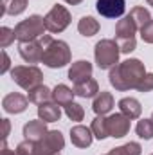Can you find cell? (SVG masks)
<instances>
[{
  "label": "cell",
  "mask_w": 153,
  "mask_h": 155,
  "mask_svg": "<svg viewBox=\"0 0 153 155\" xmlns=\"http://www.w3.org/2000/svg\"><path fill=\"white\" fill-rule=\"evenodd\" d=\"M144 76H146V69L139 60H126L110 71V83L117 90L137 88V85Z\"/></svg>",
  "instance_id": "1"
},
{
  "label": "cell",
  "mask_w": 153,
  "mask_h": 155,
  "mask_svg": "<svg viewBox=\"0 0 153 155\" xmlns=\"http://www.w3.org/2000/svg\"><path fill=\"white\" fill-rule=\"evenodd\" d=\"M40 41L43 43V56H41V61L47 65V67H52V69H60V67H65L69 61H70V51H69V45L61 40H52L49 35L41 36Z\"/></svg>",
  "instance_id": "2"
},
{
  "label": "cell",
  "mask_w": 153,
  "mask_h": 155,
  "mask_svg": "<svg viewBox=\"0 0 153 155\" xmlns=\"http://www.w3.org/2000/svg\"><path fill=\"white\" fill-rule=\"evenodd\" d=\"M45 29V20L38 15H33L15 27V36L20 41H33L36 38H41Z\"/></svg>",
  "instance_id": "3"
},
{
  "label": "cell",
  "mask_w": 153,
  "mask_h": 155,
  "mask_svg": "<svg viewBox=\"0 0 153 155\" xmlns=\"http://www.w3.org/2000/svg\"><path fill=\"white\" fill-rule=\"evenodd\" d=\"M11 76H13V81L18 83L22 88L25 90H33L34 87L41 85V79H43V74L38 67L34 65H20V67H15L11 71Z\"/></svg>",
  "instance_id": "4"
},
{
  "label": "cell",
  "mask_w": 153,
  "mask_h": 155,
  "mask_svg": "<svg viewBox=\"0 0 153 155\" xmlns=\"http://www.w3.org/2000/svg\"><path fill=\"white\" fill-rule=\"evenodd\" d=\"M119 45L114 40H101L96 45V61L99 65V69H110L115 67L117 60H119Z\"/></svg>",
  "instance_id": "5"
},
{
  "label": "cell",
  "mask_w": 153,
  "mask_h": 155,
  "mask_svg": "<svg viewBox=\"0 0 153 155\" xmlns=\"http://www.w3.org/2000/svg\"><path fill=\"white\" fill-rule=\"evenodd\" d=\"M45 20V27H47V31H50V33H61L67 25H69V22H70V13L63 7V5H54L49 13H47V16L43 18Z\"/></svg>",
  "instance_id": "6"
},
{
  "label": "cell",
  "mask_w": 153,
  "mask_h": 155,
  "mask_svg": "<svg viewBox=\"0 0 153 155\" xmlns=\"http://www.w3.org/2000/svg\"><path fill=\"white\" fill-rule=\"evenodd\" d=\"M63 135L58 130L47 132V135L36 143V155H54L60 153V150H63Z\"/></svg>",
  "instance_id": "7"
},
{
  "label": "cell",
  "mask_w": 153,
  "mask_h": 155,
  "mask_svg": "<svg viewBox=\"0 0 153 155\" xmlns=\"http://www.w3.org/2000/svg\"><path fill=\"white\" fill-rule=\"evenodd\" d=\"M18 52L20 56L29 61V63H36L41 61V56H43V43L40 40H33V41H20L18 45Z\"/></svg>",
  "instance_id": "8"
},
{
  "label": "cell",
  "mask_w": 153,
  "mask_h": 155,
  "mask_svg": "<svg viewBox=\"0 0 153 155\" xmlns=\"http://www.w3.org/2000/svg\"><path fill=\"white\" fill-rule=\"evenodd\" d=\"M108 124V135L112 137H124L130 132V117L124 114H114L106 119Z\"/></svg>",
  "instance_id": "9"
},
{
  "label": "cell",
  "mask_w": 153,
  "mask_h": 155,
  "mask_svg": "<svg viewBox=\"0 0 153 155\" xmlns=\"http://www.w3.org/2000/svg\"><path fill=\"white\" fill-rule=\"evenodd\" d=\"M97 13L106 18H119L124 15V0H97Z\"/></svg>",
  "instance_id": "10"
},
{
  "label": "cell",
  "mask_w": 153,
  "mask_h": 155,
  "mask_svg": "<svg viewBox=\"0 0 153 155\" xmlns=\"http://www.w3.org/2000/svg\"><path fill=\"white\" fill-rule=\"evenodd\" d=\"M27 101H29V97H25L22 94H7L2 101V107L9 114H20L27 108Z\"/></svg>",
  "instance_id": "11"
},
{
  "label": "cell",
  "mask_w": 153,
  "mask_h": 155,
  "mask_svg": "<svg viewBox=\"0 0 153 155\" xmlns=\"http://www.w3.org/2000/svg\"><path fill=\"white\" fill-rule=\"evenodd\" d=\"M47 126H45V121L36 119V121H29L25 126H24V135L27 141H33V143H38L41 141L45 135H47Z\"/></svg>",
  "instance_id": "12"
},
{
  "label": "cell",
  "mask_w": 153,
  "mask_h": 155,
  "mask_svg": "<svg viewBox=\"0 0 153 155\" xmlns=\"http://www.w3.org/2000/svg\"><path fill=\"white\" fill-rule=\"evenodd\" d=\"M70 141H72V144H76L77 148L90 146V143H92V130L86 128V126L77 124V126H74L70 130Z\"/></svg>",
  "instance_id": "13"
},
{
  "label": "cell",
  "mask_w": 153,
  "mask_h": 155,
  "mask_svg": "<svg viewBox=\"0 0 153 155\" xmlns=\"http://www.w3.org/2000/svg\"><path fill=\"white\" fill-rule=\"evenodd\" d=\"M92 74V65L88 63V61H76V63H72V67H70V71H69V78L74 81V83H79V81H85V79H88Z\"/></svg>",
  "instance_id": "14"
},
{
  "label": "cell",
  "mask_w": 153,
  "mask_h": 155,
  "mask_svg": "<svg viewBox=\"0 0 153 155\" xmlns=\"http://www.w3.org/2000/svg\"><path fill=\"white\" fill-rule=\"evenodd\" d=\"M38 116H40V119L45 121V123H54V121H58L60 116H61L60 105H58V103H50V101L40 105L38 107Z\"/></svg>",
  "instance_id": "15"
},
{
  "label": "cell",
  "mask_w": 153,
  "mask_h": 155,
  "mask_svg": "<svg viewBox=\"0 0 153 155\" xmlns=\"http://www.w3.org/2000/svg\"><path fill=\"white\" fill-rule=\"evenodd\" d=\"M92 108H94V112H96L97 116L108 114V112L114 108V97H112V94H110V92H101V94L94 99Z\"/></svg>",
  "instance_id": "16"
},
{
  "label": "cell",
  "mask_w": 153,
  "mask_h": 155,
  "mask_svg": "<svg viewBox=\"0 0 153 155\" xmlns=\"http://www.w3.org/2000/svg\"><path fill=\"white\" fill-rule=\"evenodd\" d=\"M119 108H121V114H124L130 119H137L141 116L142 108H141V103L135 99V97H124L119 101Z\"/></svg>",
  "instance_id": "17"
},
{
  "label": "cell",
  "mask_w": 153,
  "mask_h": 155,
  "mask_svg": "<svg viewBox=\"0 0 153 155\" xmlns=\"http://www.w3.org/2000/svg\"><path fill=\"white\" fill-rule=\"evenodd\" d=\"M99 92V87L96 83V79L88 78L85 81H79V83H74V94L76 96H81V97H94L96 94Z\"/></svg>",
  "instance_id": "18"
},
{
  "label": "cell",
  "mask_w": 153,
  "mask_h": 155,
  "mask_svg": "<svg viewBox=\"0 0 153 155\" xmlns=\"http://www.w3.org/2000/svg\"><path fill=\"white\" fill-rule=\"evenodd\" d=\"M139 27L133 24V20L130 18V16H126V18H122V20H119V24H117V27H115V38L121 40V38H135V31H137Z\"/></svg>",
  "instance_id": "19"
},
{
  "label": "cell",
  "mask_w": 153,
  "mask_h": 155,
  "mask_svg": "<svg viewBox=\"0 0 153 155\" xmlns=\"http://www.w3.org/2000/svg\"><path fill=\"white\" fill-rule=\"evenodd\" d=\"M52 99V92L45 87V85H38L34 87L33 90H29V101L31 103H36V105H43L47 101Z\"/></svg>",
  "instance_id": "20"
},
{
  "label": "cell",
  "mask_w": 153,
  "mask_h": 155,
  "mask_svg": "<svg viewBox=\"0 0 153 155\" xmlns=\"http://www.w3.org/2000/svg\"><path fill=\"white\" fill-rule=\"evenodd\" d=\"M76 94H74V90H70L67 85H58L54 90H52V99H54V103H58V105H69V103H72V97H74Z\"/></svg>",
  "instance_id": "21"
},
{
  "label": "cell",
  "mask_w": 153,
  "mask_h": 155,
  "mask_svg": "<svg viewBox=\"0 0 153 155\" xmlns=\"http://www.w3.org/2000/svg\"><path fill=\"white\" fill-rule=\"evenodd\" d=\"M132 20H133V24L141 29V27H144L150 20H151V16H150V11L146 9V7H142V5H139V7H133L132 11H130V15H128Z\"/></svg>",
  "instance_id": "22"
},
{
  "label": "cell",
  "mask_w": 153,
  "mask_h": 155,
  "mask_svg": "<svg viewBox=\"0 0 153 155\" xmlns=\"http://www.w3.org/2000/svg\"><path fill=\"white\" fill-rule=\"evenodd\" d=\"M77 31H79L83 36H94V35L99 31V24H97V20H94L92 16H85V18L79 20Z\"/></svg>",
  "instance_id": "23"
},
{
  "label": "cell",
  "mask_w": 153,
  "mask_h": 155,
  "mask_svg": "<svg viewBox=\"0 0 153 155\" xmlns=\"http://www.w3.org/2000/svg\"><path fill=\"white\" fill-rule=\"evenodd\" d=\"M92 134L97 137V139H105V137H108V124H106V119L103 116H97L94 119V123H92Z\"/></svg>",
  "instance_id": "24"
},
{
  "label": "cell",
  "mask_w": 153,
  "mask_h": 155,
  "mask_svg": "<svg viewBox=\"0 0 153 155\" xmlns=\"http://www.w3.org/2000/svg\"><path fill=\"white\" fill-rule=\"evenodd\" d=\"M105 155H141V144L139 143H128V144L119 146V148H115V150Z\"/></svg>",
  "instance_id": "25"
},
{
  "label": "cell",
  "mask_w": 153,
  "mask_h": 155,
  "mask_svg": "<svg viewBox=\"0 0 153 155\" xmlns=\"http://www.w3.org/2000/svg\"><path fill=\"white\" fill-rule=\"evenodd\" d=\"M27 5V0H5L4 2V11L7 15H20Z\"/></svg>",
  "instance_id": "26"
},
{
  "label": "cell",
  "mask_w": 153,
  "mask_h": 155,
  "mask_svg": "<svg viewBox=\"0 0 153 155\" xmlns=\"http://www.w3.org/2000/svg\"><path fill=\"white\" fill-rule=\"evenodd\" d=\"M137 135L142 139H151L153 137V121L151 119H142L137 123Z\"/></svg>",
  "instance_id": "27"
},
{
  "label": "cell",
  "mask_w": 153,
  "mask_h": 155,
  "mask_svg": "<svg viewBox=\"0 0 153 155\" xmlns=\"http://www.w3.org/2000/svg\"><path fill=\"white\" fill-rule=\"evenodd\" d=\"M65 114L69 116V119H72V121H81L83 116H85L81 105H77V103H69V105H65Z\"/></svg>",
  "instance_id": "28"
},
{
  "label": "cell",
  "mask_w": 153,
  "mask_h": 155,
  "mask_svg": "<svg viewBox=\"0 0 153 155\" xmlns=\"http://www.w3.org/2000/svg\"><path fill=\"white\" fill-rule=\"evenodd\" d=\"M117 45H119L121 52H132L135 49V38H121L117 40Z\"/></svg>",
  "instance_id": "29"
},
{
  "label": "cell",
  "mask_w": 153,
  "mask_h": 155,
  "mask_svg": "<svg viewBox=\"0 0 153 155\" xmlns=\"http://www.w3.org/2000/svg\"><path fill=\"white\" fill-rule=\"evenodd\" d=\"M15 38H16V36H15V31H11L9 27H2V40H0V45H2L4 49H5L11 41H15Z\"/></svg>",
  "instance_id": "30"
},
{
  "label": "cell",
  "mask_w": 153,
  "mask_h": 155,
  "mask_svg": "<svg viewBox=\"0 0 153 155\" xmlns=\"http://www.w3.org/2000/svg\"><path fill=\"white\" fill-rule=\"evenodd\" d=\"M137 90L141 92H150L153 90V74H146V76L141 79V83L137 85Z\"/></svg>",
  "instance_id": "31"
},
{
  "label": "cell",
  "mask_w": 153,
  "mask_h": 155,
  "mask_svg": "<svg viewBox=\"0 0 153 155\" xmlns=\"http://www.w3.org/2000/svg\"><path fill=\"white\" fill-rule=\"evenodd\" d=\"M141 36H142L144 41L153 43V20H150L144 27H141Z\"/></svg>",
  "instance_id": "32"
},
{
  "label": "cell",
  "mask_w": 153,
  "mask_h": 155,
  "mask_svg": "<svg viewBox=\"0 0 153 155\" xmlns=\"http://www.w3.org/2000/svg\"><path fill=\"white\" fill-rule=\"evenodd\" d=\"M2 56H4V67H2V72H5V71L9 69V58H7V54H5V51L2 52Z\"/></svg>",
  "instance_id": "33"
},
{
  "label": "cell",
  "mask_w": 153,
  "mask_h": 155,
  "mask_svg": "<svg viewBox=\"0 0 153 155\" xmlns=\"http://www.w3.org/2000/svg\"><path fill=\"white\" fill-rule=\"evenodd\" d=\"M2 155H18V153H16V152L7 150V144H5V141H4V146H2Z\"/></svg>",
  "instance_id": "34"
},
{
  "label": "cell",
  "mask_w": 153,
  "mask_h": 155,
  "mask_svg": "<svg viewBox=\"0 0 153 155\" xmlns=\"http://www.w3.org/2000/svg\"><path fill=\"white\" fill-rule=\"evenodd\" d=\"M7 134H9V121L4 119V141L7 139Z\"/></svg>",
  "instance_id": "35"
},
{
  "label": "cell",
  "mask_w": 153,
  "mask_h": 155,
  "mask_svg": "<svg viewBox=\"0 0 153 155\" xmlns=\"http://www.w3.org/2000/svg\"><path fill=\"white\" fill-rule=\"evenodd\" d=\"M65 2H69V4H72V5H76V4L81 2V0H65Z\"/></svg>",
  "instance_id": "36"
},
{
  "label": "cell",
  "mask_w": 153,
  "mask_h": 155,
  "mask_svg": "<svg viewBox=\"0 0 153 155\" xmlns=\"http://www.w3.org/2000/svg\"><path fill=\"white\" fill-rule=\"evenodd\" d=\"M146 2H148V4H150V5H153V0H146Z\"/></svg>",
  "instance_id": "37"
},
{
  "label": "cell",
  "mask_w": 153,
  "mask_h": 155,
  "mask_svg": "<svg viewBox=\"0 0 153 155\" xmlns=\"http://www.w3.org/2000/svg\"><path fill=\"white\" fill-rule=\"evenodd\" d=\"M54 155H60V153H54Z\"/></svg>",
  "instance_id": "38"
},
{
  "label": "cell",
  "mask_w": 153,
  "mask_h": 155,
  "mask_svg": "<svg viewBox=\"0 0 153 155\" xmlns=\"http://www.w3.org/2000/svg\"><path fill=\"white\" fill-rule=\"evenodd\" d=\"M151 121H153V117H151Z\"/></svg>",
  "instance_id": "39"
}]
</instances>
